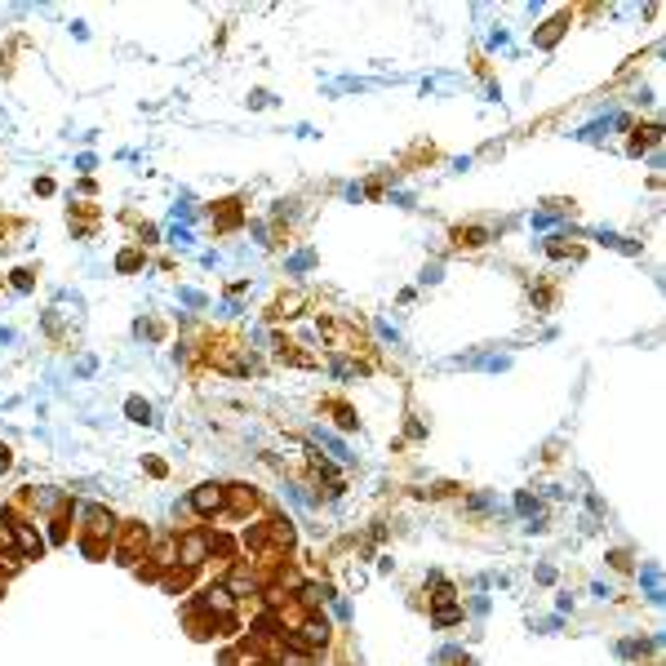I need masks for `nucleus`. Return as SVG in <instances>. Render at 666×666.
Segmentation results:
<instances>
[{
  "label": "nucleus",
  "mask_w": 666,
  "mask_h": 666,
  "mask_svg": "<svg viewBox=\"0 0 666 666\" xmlns=\"http://www.w3.org/2000/svg\"><path fill=\"white\" fill-rule=\"evenodd\" d=\"M222 587L231 591V595H253V591H258V577H253V569H249L245 560H236V564H231V573H226V582H222Z\"/></svg>",
  "instance_id": "obj_5"
},
{
  "label": "nucleus",
  "mask_w": 666,
  "mask_h": 666,
  "mask_svg": "<svg viewBox=\"0 0 666 666\" xmlns=\"http://www.w3.org/2000/svg\"><path fill=\"white\" fill-rule=\"evenodd\" d=\"M147 414H151V409H147L143 400H129V418H134V422H147Z\"/></svg>",
  "instance_id": "obj_13"
},
{
  "label": "nucleus",
  "mask_w": 666,
  "mask_h": 666,
  "mask_svg": "<svg viewBox=\"0 0 666 666\" xmlns=\"http://www.w3.org/2000/svg\"><path fill=\"white\" fill-rule=\"evenodd\" d=\"M147 542H151V533H147V524H138V520H129L120 529V546H116V560L120 564H138L147 556Z\"/></svg>",
  "instance_id": "obj_2"
},
{
  "label": "nucleus",
  "mask_w": 666,
  "mask_h": 666,
  "mask_svg": "<svg viewBox=\"0 0 666 666\" xmlns=\"http://www.w3.org/2000/svg\"><path fill=\"white\" fill-rule=\"evenodd\" d=\"M9 462H13V458H9V449H5V444H0V471H5V466H9Z\"/></svg>",
  "instance_id": "obj_14"
},
{
  "label": "nucleus",
  "mask_w": 666,
  "mask_h": 666,
  "mask_svg": "<svg viewBox=\"0 0 666 666\" xmlns=\"http://www.w3.org/2000/svg\"><path fill=\"white\" fill-rule=\"evenodd\" d=\"M253 506H258V493H253V489H245V485L226 489V511H231V515H249Z\"/></svg>",
  "instance_id": "obj_6"
},
{
  "label": "nucleus",
  "mask_w": 666,
  "mask_h": 666,
  "mask_svg": "<svg viewBox=\"0 0 666 666\" xmlns=\"http://www.w3.org/2000/svg\"><path fill=\"white\" fill-rule=\"evenodd\" d=\"M138 262H143V258H138V249H124V253H120V262H116V267H120V271H134V267H138Z\"/></svg>",
  "instance_id": "obj_12"
},
{
  "label": "nucleus",
  "mask_w": 666,
  "mask_h": 666,
  "mask_svg": "<svg viewBox=\"0 0 666 666\" xmlns=\"http://www.w3.org/2000/svg\"><path fill=\"white\" fill-rule=\"evenodd\" d=\"M453 240H458V245H466V249H480L489 240V231L485 226H458V231H453Z\"/></svg>",
  "instance_id": "obj_7"
},
{
  "label": "nucleus",
  "mask_w": 666,
  "mask_h": 666,
  "mask_svg": "<svg viewBox=\"0 0 666 666\" xmlns=\"http://www.w3.org/2000/svg\"><path fill=\"white\" fill-rule=\"evenodd\" d=\"M191 506H196V515H222L226 511V489L222 485H200L191 493Z\"/></svg>",
  "instance_id": "obj_4"
},
{
  "label": "nucleus",
  "mask_w": 666,
  "mask_h": 666,
  "mask_svg": "<svg viewBox=\"0 0 666 666\" xmlns=\"http://www.w3.org/2000/svg\"><path fill=\"white\" fill-rule=\"evenodd\" d=\"M653 143H658V129H640V134L631 138V151H644V147H653Z\"/></svg>",
  "instance_id": "obj_11"
},
{
  "label": "nucleus",
  "mask_w": 666,
  "mask_h": 666,
  "mask_svg": "<svg viewBox=\"0 0 666 666\" xmlns=\"http://www.w3.org/2000/svg\"><path fill=\"white\" fill-rule=\"evenodd\" d=\"M111 533H116V520H111V511H103V506H89L84 511V524H80V551L89 560H103L111 551Z\"/></svg>",
  "instance_id": "obj_1"
},
{
  "label": "nucleus",
  "mask_w": 666,
  "mask_h": 666,
  "mask_svg": "<svg viewBox=\"0 0 666 666\" xmlns=\"http://www.w3.org/2000/svg\"><path fill=\"white\" fill-rule=\"evenodd\" d=\"M178 560H182V569H200V564L209 560V533H182L178 537Z\"/></svg>",
  "instance_id": "obj_3"
},
{
  "label": "nucleus",
  "mask_w": 666,
  "mask_h": 666,
  "mask_svg": "<svg viewBox=\"0 0 666 666\" xmlns=\"http://www.w3.org/2000/svg\"><path fill=\"white\" fill-rule=\"evenodd\" d=\"M569 23V18H556V23H546V32H537V45H556V36H560V27Z\"/></svg>",
  "instance_id": "obj_10"
},
{
  "label": "nucleus",
  "mask_w": 666,
  "mask_h": 666,
  "mask_svg": "<svg viewBox=\"0 0 666 666\" xmlns=\"http://www.w3.org/2000/svg\"><path fill=\"white\" fill-rule=\"evenodd\" d=\"M253 666H276V662H271V658H258V662H253Z\"/></svg>",
  "instance_id": "obj_15"
},
{
  "label": "nucleus",
  "mask_w": 666,
  "mask_h": 666,
  "mask_svg": "<svg viewBox=\"0 0 666 666\" xmlns=\"http://www.w3.org/2000/svg\"><path fill=\"white\" fill-rule=\"evenodd\" d=\"M302 302H307V293H289V297H280V302L271 307V320H280V316H285V320H289V316H297V307H302Z\"/></svg>",
  "instance_id": "obj_8"
},
{
  "label": "nucleus",
  "mask_w": 666,
  "mask_h": 666,
  "mask_svg": "<svg viewBox=\"0 0 666 666\" xmlns=\"http://www.w3.org/2000/svg\"><path fill=\"white\" fill-rule=\"evenodd\" d=\"M236 222H240V200H226V205H222V214H218V222H214V226H218V231H231V226H236Z\"/></svg>",
  "instance_id": "obj_9"
}]
</instances>
